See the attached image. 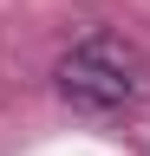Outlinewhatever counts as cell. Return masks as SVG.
Instances as JSON below:
<instances>
[{
	"instance_id": "obj_1",
	"label": "cell",
	"mask_w": 150,
	"mask_h": 156,
	"mask_svg": "<svg viewBox=\"0 0 150 156\" xmlns=\"http://www.w3.org/2000/svg\"><path fill=\"white\" fill-rule=\"evenodd\" d=\"M59 91L85 111H124L137 98V58H130V46L98 33V39H85V46H72L59 58Z\"/></svg>"
}]
</instances>
